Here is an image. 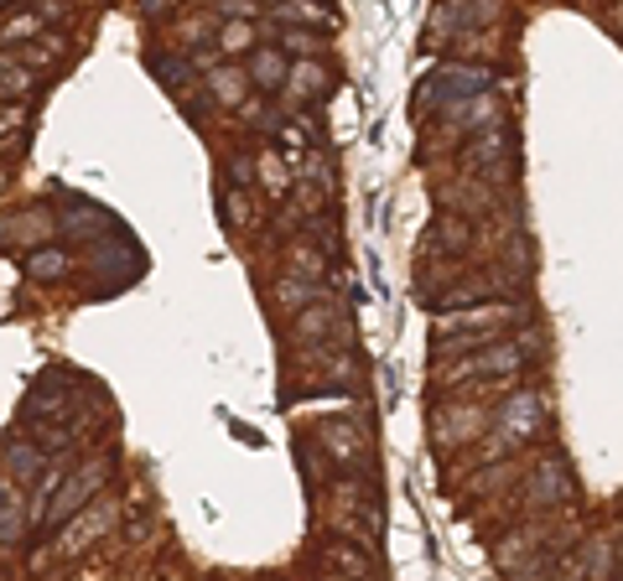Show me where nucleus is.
<instances>
[{
    "label": "nucleus",
    "instance_id": "1",
    "mask_svg": "<svg viewBox=\"0 0 623 581\" xmlns=\"http://www.w3.org/2000/svg\"><path fill=\"white\" fill-rule=\"evenodd\" d=\"M535 349H541L535 327H530L525 343H494V338H488V343H483V353H468L462 364H453V374H447V379L457 384V379H499V374H520V369H525V358Z\"/></svg>",
    "mask_w": 623,
    "mask_h": 581
},
{
    "label": "nucleus",
    "instance_id": "2",
    "mask_svg": "<svg viewBox=\"0 0 623 581\" xmlns=\"http://www.w3.org/2000/svg\"><path fill=\"white\" fill-rule=\"evenodd\" d=\"M104 478H110V457H94V463H84V467H73V472H63V483L52 489L48 509H42V525H63L73 509H84V504H89V498L104 489Z\"/></svg>",
    "mask_w": 623,
    "mask_h": 581
},
{
    "label": "nucleus",
    "instance_id": "3",
    "mask_svg": "<svg viewBox=\"0 0 623 581\" xmlns=\"http://www.w3.org/2000/svg\"><path fill=\"white\" fill-rule=\"evenodd\" d=\"M317 446H322V457H333L338 467H369V457H374V446H369V431L364 426H354V420H343V416H328V420H317Z\"/></svg>",
    "mask_w": 623,
    "mask_h": 581
},
{
    "label": "nucleus",
    "instance_id": "4",
    "mask_svg": "<svg viewBox=\"0 0 623 581\" xmlns=\"http://www.w3.org/2000/svg\"><path fill=\"white\" fill-rule=\"evenodd\" d=\"M73 525L58 535V556H84L94 540H104L110 530H115V504L104 498V504H84V509L68 514Z\"/></svg>",
    "mask_w": 623,
    "mask_h": 581
},
{
    "label": "nucleus",
    "instance_id": "5",
    "mask_svg": "<svg viewBox=\"0 0 623 581\" xmlns=\"http://www.w3.org/2000/svg\"><path fill=\"white\" fill-rule=\"evenodd\" d=\"M535 431H541V395H535V390H525V395H514L499 411V437L514 446V442H530Z\"/></svg>",
    "mask_w": 623,
    "mask_h": 581
},
{
    "label": "nucleus",
    "instance_id": "6",
    "mask_svg": "<svg viewBox=\"0 0 623 581\" xmlns=\"http://www.w3.org/2000/svg\"><path fill=\"white\" fill-rule=\"evenodd\" d=\"M328 332H338V312L328 306V296H322V302H307L302 312H291V343L312 349V343H322Z\"/></svg>",
    "mask_w": 623,
    "mask_h": 581
},
{
    "label": "nucleus",
    "instance_id": "7",
    "mask_svg": "<svg viewBox=\"0 0 623 581\" xmlns=\"http://www.w3.org/2000/svg\"><path fill=\"white\" fill-rule=\"evenodd\" d=\"M0 467H5V478H16V483H31V478L48 467V452H42L37 442H26V437H22V442L11 437V442L0 446Z\"/></svg>",
    "mask_w": 623,
    "mask_h": 581
},
{
    "label": "nucleus",
    "instance_id": "8",
    "mask_svg": "<svg viewBox=\"0 0 623 581\" xmlns=\"http://www.w3.org/2000/svg\"><path fill=\"white\" fill-rule=\"evenodd\" d=\"M328 291H322V280H307V276H281L276 286H270V302L281 306V312H302L307 302H322Z\"/></svg>",
    "mask_w": 623,
    "mask_h": 581
},
{
    "label": "nucleus",
    "instance_id": "9",
    "mask_svg": "<svg viewBox=\"0 0 623 581\" xmlns=\"http://www.w3.org/2000/svg\"><path fill=\"white\" fill-rule=\"evenodd\" d=\"M287 93L291 99H322L328 93V68L322 63H312V58H296V63H287Z\"/></svg>",
    "mask_w": 623,
    "mask_h": 581
},
{
    "label": "nucleus",
    "instance_id": "10",
    "mask_svg": "<svg viewBox=\"0 0 623 581\" xmlns=\"http://www.w3.org/2000/svg\"><path fill=\"white\" fill-rule=\"evenodd\" d=\"M208 93H214L218 104H244V93H250V73L244 68H234V63H214L208 68Z\"/></svg>",
    "mask_w": 623,
    "mask_h": 581
},
{
    "label": "nucleus",
    "instance_id": "11",
    "mask_svg": "<svg viewBox=\"0 0 623 581\" xmlns=\"http://www.w3.org/2000/svg\"><path fill=\"white\" fill-rule=\"evenodd\" d=\"M250 84H260V89H281V78H287V52L281 47H250Z\"/></svg>",
    "mask_w": 623,
    "mask_h": 581
},
{
    "label": "nucleus",
    "instance_id": "12",
    "mask_svg": "<svg viewBox=\"0 0 623 581\" xmlns=\"http://www.w3.org/2000/svg\"><path fill=\"white\" fill-rule=\"evenodd\" d=\"M561 493H567V467H561V457H546L530 478V504H556Z\"/></svg>",
    "mask_w": 623,
    "mask_h": 581
},
{
    "label": "nucleus",
    "instance_id": "13",
    "mask_svg": "<svg viewBox=\"0 0 623 581\" xmlns=\"http://www.w3.org/2000/svg\"><path fill=\"white\" fill-rule=\"evenodd\" d=\"M287 270H291V276L322 280V276H328V255H322L312 239H291V244H287Z\"/></svg>",
    "mask_w": 623,
    "mask_h": 581
},
{
    "label": "nucleus",
    "instance_id": "14",
    "mask_svg": "<svg viewBox=\"0 0 623 581\" xmlns=\"http://www.w3.org/2000/svg\"><path fill=\"white\" fill-rule=\"evenodd\" d=\"M0 93L5 99H31L37 93V73L26 68L22 58H11V52H0Z\"/></svg>",
    "mask_w": 623,
    "mask_h": 581
},
{
    "label": "nucleus",
    "instance_id": "15",
    "mask_svg": "<svg viewBox=\"0 0 623 581\" xmlns=\"http://www.w3.org/2000/svg\"><path fill=\"white\" fill-rule=\"evenodd\" d=\"M276 22L291 26H333V11L322 0H276Z\"/></svg>",
    "mask_w": 623,
    "mask_h": 581
},
{
    "label": "nucleus",
    "instance_id": "16",
    "mask_svg": "<svg viewBox=\"0 0 623 581\" xmlns=\"http://www.w3.org/2000/svg\"><path fill=\"white\" fill-rule=\"evenodd\" d=\"M255 182H265L270 192H276V198H281V192H291V166H287V156L265 146L260 156H255Z\"/></svg>",
    "mask_w": 623,
    "mask_h": 581
},
{
    "label": "nucleus",
    "instance_id": "17",
    "mask_svg": "<svg viewBox=\"0 0 623 581\" xmlns=\"http://www.w3.org/2000/svg\"><path fill=\"white\" fill-rule=\"evenodd\" d=\"M26 525H31V514L22 509V493L0 498V551H11V545L26 535Z\"/></svg>",
    "mask_w": 623,
    "mask_h": 581
},
{
    "label": "nucleus",
    "instance_id": "18",
    "mask_svg": "<svg viewBox=\"0 0 623 581\" xmlns=\"http://www.w3.org/2000/svg\"><path fill=\"white\" fill-rule=\"evenodd\" d=\"M218 52H224V58H244V52H250V47H255V22H244V16H234V22H224L218 26Z\"/></svg>",
    "mask_w": 623,
    "mask_h": 581
},
{
    "label": "nucleus",
    "instance_id": "19",
    "mask_svg": "<svg viewBox=\"0 0 623 581\" xmlns=\"http://www.w3.org/2000/svg\"><path fill=\"white\" fill-rule=\"evenodd\" d=\"M42 11H11L5 22H0V42L5 47H16V42H26V37H42Z\"/></svg>",
    "mask_w": 623,
    "mask_h": 581
},
{
    "label": "nucleus",
    "instance_id": "20",
    "mask_svg": "<svg viewBox=\"0 0 623 581\" xmlns=\"http://www.w3.org/2000/svg\"><path fill=\"white\" fill-rule=\"evenodd\" d=\"M322 566H328V571H354V577H369V571H374V560L364 556V551H354V545H328V551H322Z\"/></svg>",
    "mask_w": 623,
    "mask_h": 581
},
{
    "label": "nucleus",
    "instance_id": "21",
    "mask_svg": "<svg viewBox=\"0 0 623 581\" xmlns=\"http://www.w3.org/2000/svg\"><path fill=\"white\" fill-rule=\"evenodd\" d=\"M16 58H22L31 73H42V68H52V63L63 58V42H58V37H42V42H16Z\"/></svg>",
    "mask_w": 623,
    "mask_h": 581
},
{
    "label": "nucleus",
    "instance_id": "22",
    "mask_svg": "<svg viewBox=\"0 0 623 581\" xmlns=\"http://www.w3.org/2000/svg\"><path fill=\"white\" fill-rule=\"evenodd\" d=\"M63 270H68V255H63V250H52V244L26 255V276H31V280H58Z\"/></svg>",
    "mask_w": 623,
    "mask_h": 581
},
{
    "label": "nucleus",
    "instance_id": "23",
    "mask_svg": "<svg viewBox=\"0 0 623 581\" xmlns=\"http://www.w3.org/2000/svg\"><path fill=\"white\" fill-rule=\"evenodd\" d=\"M224 218H229V224H234V229H255V224H260V209H255V203H250V192H224Z\"/></svg>",
    "mask_w": 623,
    "mask_h": 581
},
{
    "label": "nucleus",
    "instance_id": "24",
    "mask_svg": "<svg viewBox=\"0 0 623 581\" xmlns=\"http://www.w3.org/2000/svg\"><path fill=\"white\" fill-rule=\"evenodd\" d=\"M281 52H291V58H307V52H317V37H312V31H302V26H291V31H281Z\"/></svg>",
    "mask_w": 623,
    "mask_h": 581
},
{
    "label": "nucleus",
    "instance_id": "25",
    "mask_svg": "<svg viewBox=\"0 0 623 581\" xmlns=\"http://www.w3.org/2000/svg\"><path fill=\"white\" fill-rule=\"evenodd\" d=\"M587 571H593V577H608V571H613V545H593V556H587Z\"/></svg>",
    "mask_w": 623,
    "mask_h": 581
},
{
    "label": "nucleus",
    "instance_id": "26",
    "mask_svg": "<svg viewBox=\"0 0 623 581\" xmlns=\"http://www.w3.org/2000/svg\"><path fill=\"white\" fill-rule=\"evenodd\" d=\"M22 125H26V115L16 110V104H0V136H16Z\"/></svg>",
    "mask_w": 623,
    "mask_h": 581
},
{
    "label": "nucleus",
    "instance_id": "27",
    "mask_svg": "<svg viewBox=\"0 0 623 581\" xmlns=\"http://www.w3.org/2000/svg\"><path fill=\"white\" fill-rule=\"evenodd\" d=\"M229 177H234L240 187H250L255 182V162H250V156H234V162H229Z\"/></svg>",
    "mask_w": 623,
    "mask_h": 581
},
{
    "label": "nucleus",
    "instance_id": "28",
    "mask_svg": "<svg viewBox=\"0 0 623 581\" xmlns=\"http://www.w3.org/2000/svg\"><path fill=\"white\" fill-rule=\"evenodd\" d=\"M255 5H260V0H218V11H224V16H244V22L255 16Z\"/></svg>",
    "mask_w": 623,
    "mask_h": 581
},
{
    "label": "nucleus",
    "instance_id": "29",
    "mask_svg": "<svg viewBox=\"0 0 623 581\" xmlns=\"http://www.w3.org/2000/svg\"><path fill=\"white\" fill-rule=\"evenodd\" d=\"M167 5H177V0H141V11H145V16H162Z\"/></svg>",
    "mask_w": 623,
    "mask_h": 581
},
{
    "label": "nucleus",
    "instance_id": "30",
    "mask_svg": "<svg viewBox=\"0 0 623 581\" xmlns=\"http://www.w3.org/2000/svg\"><path fill=\"white\" fill-rule=\"evenodd\" d=\"M0 156H5V136H0Z\"/></svg>",
    "mask_w": 623,
    "mask_h": 581
},
{
    "label": "nucleus",
    "instance_id": "31",
    "mask_svg": "<svg viewBox=\"0 0 623 581\" xmlns=\"http://www.w3.org/2000/svg\"><path fill=\"white\" fill-rule=\"evenodd\" d=\"M265 5H276V0H265Z\"/></svg>",
    "mask_w": 623,
    "mask_h": 581
}]
</instances>
